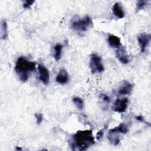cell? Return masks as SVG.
I'll return each instance as SVG.
<instances>
[{"label":"cell","mask_w":151,"mask_h":151,"mask_svg":"<svg viewBox=\"0 0 151 151\" xmlns=\"http://www.w3.org/2000/svg\"><path fill=\"white\" fill-rule=\"evenodd\" d=\"M95 144L94 137L91 130H78L72 136L70 146L73 150H86Z\"/></svg>","instance_id":"6da1fadb"},{"label":"cell","mask_w":151,"mask_h":151,"mask_svg":"<svg viewBox=\"0 0 151 151\" xmlns=\"http://www.w3.org/2000/svg\"><path fill=\"white\" fill-rule=\"evenodd\" d=\"M35 63L28 60L23 56L18 58L14 67L19 79L23 83L28 80L30 74L35 70Z\"/></svg>","instance_id":"7a4b0ae2"},{"label":"cell","mask_w":151,"mask_h":151,"mask_svg":"<svg viewBox=\"0 0 151 151\" xmlns=\"http://www.w3.org/2000/svg\"><path fill=\"white\" fill-rule=\"evenodd\" d=\"M70 24L73 30L78 32H84L93 27V21L88 15L83 18H81L78 15H75L71 18Z\"/></svg>","instance_id":"3957f363"},{"label":"cell","mask_w":151,"mask_h":151,"mask_svg":"<svg viewBox=\"0 0 151 151\" xmlns=\"http://www.w3.org/2000/svg\"><path fill=\"white\" fill-rule=\"evenodd\" d=\"M89 67L92 74L101 73L104 71L101 58L95 53H93L90 56Z\"/></svg>","instance_id":"277c9868"},{"label":"cell","mask_w":151,"mask_h":151,"mask_svg":"<svg viewBox=\"0 0 151 151\" xmlns=\"http://www.w3.org/2000/svg\"><path fill=\"white\" fill-rule=\"evenodd\" d=\"M129 100L127 98L117 99L111 107L112 110L117 113L124 112L128 106Z\"/></svg>","instance_id":"5b68a950"},{"label":"cell","mask_w":151,"mask_h":151,"mask_svg":"<svg viewBox=\"0 0 151 151\" xmlns=\"http://www.w3.org/2000/svg\"><path fill=\"white\" fill-rule=\"evenodd\" d=\"M151 40V35L145 32L140 34L137 37V41L140 47V52L144 53L146 51V50Z\"/></svg>","instance_id":"8992f818"},{"label":"cell","mask_w":151,"mask_h":151,"mask_svg":"<svg viewBox=\"0 0 151 151\" xmlns=\"http://www.w3.org/2000/svg\"><path fill=\"white\" fill-rule=\"evenodd\" d=\"M38 70L39 73V79L45 85H47L50 81V74L48 70L42 64H38Z\"/></svg>","instance_id":"52a82bcc"},{"label":"cell","mask_w":151,"mask_h":151,"mask_svg":"<svg viewBox=\"0 0 151 151\" xmlns=\"http://www.w3.org/2000/svg\"><path fill=\"white\" fill-rule=\"evenodd\" d=\"M133 88V85L128 81L124 80L117 90V93L119 95H128L130 94Z\"/></svg>","instance_id":"ba28073f"},{"label":"cell","mask_w":151,"mask_h":151,"mask_svg":"<svg viewBox=\"0 0 151 151\" xmlns=\"http://www.w3.org/2000/svg\"><path fill=\"white\" fill-rule=\"evenodd\" d=\"M116 57L123 64H127L129 61V58L125 48L121 45L116 50Z\"/></svg>","instance_id":"9c48e42d"},{"label":"cell","mask_w":151,"mask_h":151,"mask_svg":"<svg viewBox=\"0 0 151 151\" xmlns=\"http://www.w3.org/2000/svg\"><path fill=\"white\" fill-rule=\"evenodd\" d=\"M68 80L69 76L67 71L64 68L60 69L55 77L56 82H57L60 84L64 85L67 84L68 82Z\"/></svg>","instance_id":"30bf717a"},{"label":"cell","mask_w":151,"mask_h":151,"mask_svg":"<svg viewBox=\"0 0 151 151\" xmlns=\"http://www.w3.org/2000/svg\"><path fill=\"white\" fill-rule=\"evenodd\" d=\"M111 10L113 15L117 18L122 19L125 16V13L122 6V4L119 2H117L114 4V5L112 6Z\"/></svg>","instance_id":"8fae6325"},{"label":"cell","mask_w":151,"mask_h":151,"mask_svg":"<svg viewBox=\"0 0 151 151\" xmlns=\"http://www.w3.org/2000/svg\"><path fill=\"white\" fill-rule=\"evenodd\" d=\"M107 42L109 45L114 48H119L121 45V41L119 37L114 35H109L107 37Z\"/></svg>","instance_id":"7c38bea8"},{"label":"cell","mask_w":151,"mask_h":151,"mask_svg":"<svg viewBox=\"0 0 151 151\" xmlns=\"http://www.w3.org/2000/svg\"><path fill=\"white\" fill-rule=\"evenodd\" d=\"M8 27L5 19H2L1 22V37L2 40H6L8 37Z\"/></svg>","instance_id":"4fadbf2b"},{"label":"cell","mask_w":151,"mask_h":151,"mask_svg":"<svg viewBox=\"0 0 151 151\" xmlns=\"http://www.w3.org/2000/svg\"><path fill=\"white\" fill-rule=\"evenodd\" d=\"M62 50H63V45L60 44H57L54 47V58L55 61H59L61 57L62 54Z\"/></svg>","instance_id":"5bb4252c"},{"label":"cell","mask_w":151,"mask_h":151,"mask_svg":"<svg viewBox=\"0 0 151 151\" xmlns=\"http://www.w3.org/2000/svg\"><path fill=\"white\" fill-rule=\"evenodd\" d=\"M119 133H122V134H126L128 132V127L125 123H120L119 126L111 129Z\"/></svg>","instance_id":"9a60e30c"},{"label":"cell","mask_w":151,"mask_h":151,"mask_svg":"<svg viewBox=\"0 0 151 151\" xmlns=\"http://www.w3.org/2000/svg\"><path fill=\"white\" fill-rule=\"evenodd\" d=\"M73 102L78 110H82L83 109L84 101L81 98L78 97H74L73 98Z\"/></svg>","instance_id":"2e32d148"},{"label":"cell","mask_w":151,"mask_h":151,"mask_svg":"<svg viewBox=\"0 0 151 151\" xmlns=\"http://www.w3.org/2000/svg\"><path fill=\"white\" fill-rule=\"evenodd\" d=\"M147 3H148V1H143V0L138 1L136 3V11L138 12V11L143 9L147 5Z\"/></svg>","instance_id":"e0dca14e"},{"label":"cell","mask_w":151,"mask_h":151,"mask_svg":"<svg viewBox=\"0 0 151 151\" xmlns=\"http://www.w3.org/2000/svg\"><path fill=\"white\" fill-rule=\"evenodd\" d=\"M99 98L103 103H106V104H109V103L110 102V98L106 94H100Z\"/></svg>","instance_id":"ac0fdd59"},{"label":"cell","mask_w":151,"mask_h":151,"mask_svg":"<svg viewBox=\"0 0 151 151\" xmlns=\"http://www.w3.org/2000/svg\"><path fill=\"white\" fill-rule=\"evenodd\" d=\"M35 117L36 119V122L38 124H40L43 120V115L41 113H36L35 114Z\"/></svg>","instance_id":"d6986e66"},{"label":"cell","mask_w":151,"mask_h":151,"mask_svg":"<svg viewBox=\"0 0 151 151\" xmlns=\"http://www.w3.org/2000/svg\"><path fill=\"white\" fill-rule=\"evenodd\" d=\"M34 2H35L34 1H28V0L24 1V4H23V8L25 9L29 8L31 7V6L34 3Z\"/></svg>","instance_id":"ffe728a7"},{"label":"cell","mask_w":151,"mask_h":151,"mask_svg":"<svg viewBox=\"0 0 151 151\" xmlns=\"http://www.w3.org/2000/svg\"><path fill=\"white\" fill-rule=\"evenodd\" d=\"M104 129H101V130H99L97 133V134H96V139H97V140L100 141L102 139V137L103 136V134H104Z\"/></svg>","instance_id":"44dd1931"},{"label":"cell","mask_w":151,"mask_h":151,"mask_svg":"<svg viewBox=\"0 0 151 151\" xmlns=\"http://www.w3.org/2000/svg\"><path fill=\"white\" fill-rule=\"evenodd\" d=\"M135 119H136L137 120H138L139 122H141V123H145L148 124L149 126H150V124L149 123H147V122H146V121H145V118H144L142 115H139V116H136V117H135Z\"/></svg>","instance_id":"7402d4cb"},{"label":"cell","mask_w":151,"mask_h":151,"mask_svg":"<svg viewBox=\"0 0 151 151\" xmlns=\"http://www.w3.org/2000/svg\"><path fill=\"white\" fill-rule=\"evenodd\" d=\"M15 150H22V148L19 147V146H17L16 148H15Z\"/></svg>","instance_id":"603a6c76"}]
</instances>
